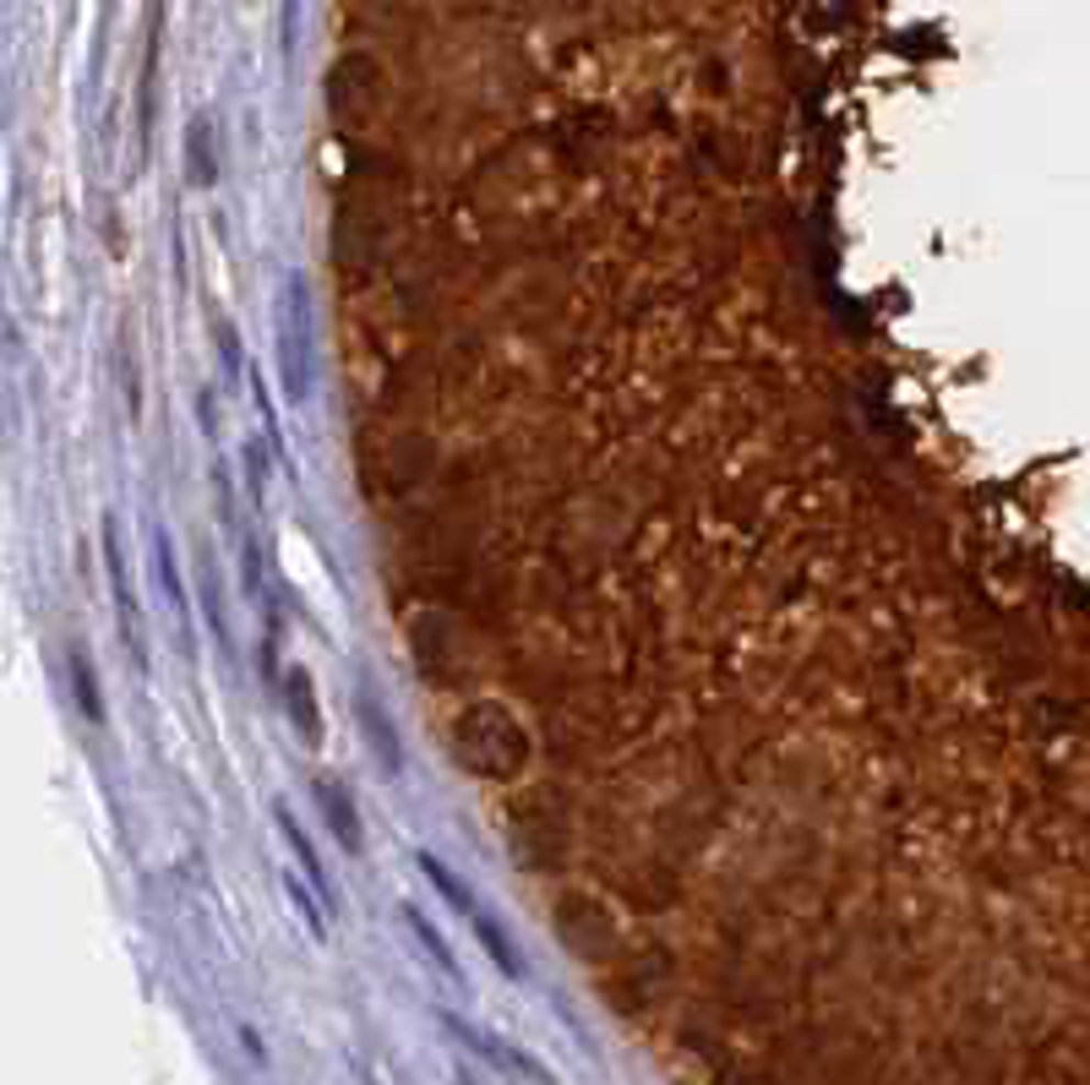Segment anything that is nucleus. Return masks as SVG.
I'll return each mask as SVG.
<instances>
[{
	"instance_id": "nucleus-1",
	"label": "nucleus",
	"mask_w": 1090,
	"mask_h": 1085,
	"mask_svg": "<svg viewBox=\"0 0 1090 1085\" xmlns=\"http://www.w3.org/2000/svg\"><path fill=\"white\" fill-rule=\"evenodd\" d=\"M448 1031L464 1042V1048H474L485 1064H496L507 1081H529V1085H557V1075L540 1064V1059H529L524 1048H513V1042H502V1037H491V1031H480V1026H464V1020H453L448 1015Z\"/></svg>"
},
{
	"instance_id": "nucleus-2",
	"label": "nucleus",
	"mask_w": 1090,
	"mask_h": 1085,
	"mask_svg": "<svg viewBox=\"0 0 1090 1085\" xmlns=\"http://www.w3.org/2000/svg\"><path fill=\"white\" fill-rule=\"evenodd\" d=\"M469 928H474V938L485 943V954L496 960V971H502V976H524V960L513 954V943H507V932L496 928V922H491L485 911H474V917H469Z\"/></svg>"
},
{
	"instance_id": "nucleus-3",
	"label": "nucleus",
	"mask_w": 1090,
	"mask_h": 1085,
	"mask_svg": "<svg viewBox=\"0 0 1090 1085\" xmlns=\"http://www.w3.org/2000/svg\"><path fill=\"white\" fill-rule=\"evenodd\" d=\"M360 720H366V737H371L377 759L387 764V775H398V764H404V759H398V737H393V726L371 709V698H360Z\"/></svg>"
},
{
	"instance_id": "nucleus-4",
	"label": "nucleus",
	"mask_w": 1090,
	"mask_h": 1085,
	"mask_svg": "<svg viewBox=\"0 0 1090 1085\" xmlns=\"http://www.w3.org/2000/svg\"><path fill=\"white\" fill-rule=\"evenodd\" d=\"M415 862H420V873H426V879H431V884L442 890V901H448V906H459L464 917H474V911H480V906H474V895H469L464 884H459V879H453V873H448V868H442V862L431 857V851H420Z\"/></svg>"
},
{
	"instance_id": "nucleus-5",
	"label": "nucleus",
	"mask_w": 1090,
	"mask_h": 1085,
	"mask_svg": "<svg viewBox=\"0 0 1090 1085\" xmlns=\"http://www.w3.org/2000/svg\"><path fill=\"white\" fill-rule=\"evenodd\" d=\"M404 922H409V932H415V938L426 943V954H431V960H437V965H442V971H448V976L459 982V960H453V949H448V938H442V932L431 928V922H426V917H420L415 906H404Z\"/></svg>"
},
{
	"instance_id": "nucleus-6",
	"label": "nucleus",
	"mask_w": 1090,
	"mask_h": 1085,
	"mask_svg": "<svg viewBox=\"0 0 1090 1085\" xmlns=\"http://www.w3.org/2000/svg\"><path fill=\"white\" fill-rule=\"evenodd\" d=\"M290 709H295V720H306V726H301L306 742H322V715H316V693H312V676H306V671L290 676Z\"/></svg>"
},
{
	"instance_id": "nucleus-7",
	"label": "nucleus",
	"mask_w": 1090,
	"mask_h": 1085,
	"mask_svg": "<svg viewBox=\"0 0 1090 1085\" xmlns=\"http://www.w3.org/2000/svg\"><path fill=\"white\" fill-rule=\"evenodd\" d=\"M322 802H327V813H333V829H338V835H344V840H349V846L360 851V829H355L349 796H338V791H327V785H322Z\"/></svg>"
},
{
	"instance_id": "nucleus-8",
	"label": "nucleus",
	"mask_w": 1090,
	"mask_h": 1085,
	"mask_svg": "<svg viewBox=\"0 0 1090 1085\" xmlns=\"http://www.w3.org/2000/svg\"><path fill=\"white\" fill-rule=\"evenodd\" d=\"M71 682H77V698L88 704V715H93V720H104V704H99V693H93V671H88L82 660L71 665Z\"/></svg>"
},
{
	"instance_id": "nucleus-9",
	"label": "nucleus",
	"mask_w": 1090,
	"mask_h": 1085,
	"mask_svg": "<svg viewBox=\"0 0 1090 1085\" xmlns=\"http://www.w3.org/2000/svg\"><path fill=\"white\" fill-rule=\"evenodd\" d=\"M284 890H290V901L301 906V917L312 922V932H316V938H322V932H327V922H322V911H316V906H312V895H306V890H301L295 879H284Z\"/></svg>"
},
{
	"instance_id": "nucleus-10",
	"label": "nucleus",
	"mask_w": 1090,
	"mask_h": 1085,
	"mask_svg": "<svg viewBox=\"0 0 1090 1085\" xmlns=\"http://www.w3.org/2000/svg\"><path fill=\"white\" fill-rule=\"evenodd\" d=\"M459 1085H469V1081H459Z\"/></svg>"
}]
</instances>
